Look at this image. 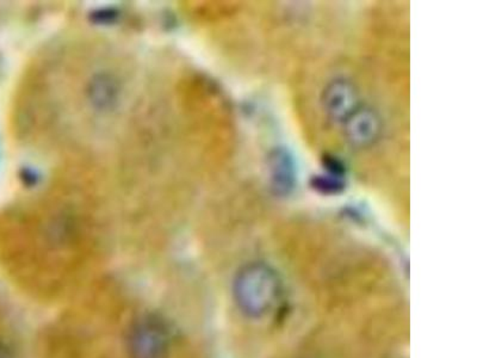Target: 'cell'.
<instances>
[{
  "instance_id": "6da1fadb",
  "label": "cell",
  "mask_w": 477,
  "mask_h": 358,
  "mask_svg": "<svg viewBox=\"0 0 477 358\" xmlns=\"http://www.w3.org/2000/svg\"><path fill=\"white\" fill-rule=\"evenodd\" d=\"M174 92L179 126L186 141L204 160L217 159L229 136L228 109L219 91L205 79L193 75L180 79Z\"/></svg>"
},
{
  "instance_id": "7a4b0ae2",
  "label": "cell",
  "mask_w": 477,
  "mask_h": 358,
  "mask_svg": "<svg viewBox=\"0 0 477 358\" xmlns=\"http://www.w3.org/2000/svg\"><path fill=\"white\" fill-rule=\"evenodd\" d=\"M172 344V330L157 313L140 315L125 337L128 358H170Z\"/></svg>"
},
{
  "instance_id": "3957f363",
  "label": "cell",
  "mask_w": 477,
  "mask_h": 358,
  "mask_svg": "<svg viewBox=\"0 0 477 358\" xmlns=\"http://www.w3.org/2000/svg\"><path fill=\"white\" fill-rule=\"evenodd\" d=\"M341 124L346 141L357 148L375 145L382 133L380 115L365 106L355 109Z\"/></svg>"
},
{
  "instance_id": "277c9868",
  "label": "cell",
  "mask_w": 477,
  "mask_h": 358,
  "mask_svg": "<svg viewBox=\"0 0 477 358\" xmlns=\"http://www.w3.org/2000/svg\"><path fill=\"white\" fill-rule=\"evenodd\" d=\"M321 106L334 122H344L348 115L360 107L358 92L351 82L346 79L332 80L324 89L321 96Z\"/></svg>"
},
{
  "instance_id": "5b68a950",
  "label": "cell",
  "mask_w": 477,
  "mask_h": 358,
  "mask_svg": "<svg viewBox=\"0 0 477 358\" xmlns=\"http://www.w3.org/2000/svg\"><path fill=\"white\" fill-rule=\"evenodd\" d=\"M270 274L264 267L253 265L245 269L235 281V298L247 312H257L264 305V284Z\"/></svg>"
},
{
  "instance_id": "8992f818",
  "label": "cell",
  "mask_w": 477,
  "mask_h": 358,
  "mask_svg": "<svg viewBox=\"0 0 477 358\" xmlns=\"http://www.w3.org/2000/svg\"><path fill=\"white\" fill-rule=\"evenodd\" d=\"M271 188L278 195H288L296 183V170L293 157L286 150H274L267 160Z\"/></svg>"
},
{
  "instance_id": "52a82bcc",
  "label": "cell",
  "mask_w": 477,
  "mask_h": 358,
  "mask_svg": "<svg viewBox=\"0 0 477 358\" xmlns=\"http://www.w3.org/2000/svg\"><path fill=\"white\" fill-rule=\"evenodd\" d=\"M0 358H15V354L12 352L11 347L8 344L0 340Z\"/></svg>"
}]
</instances>
